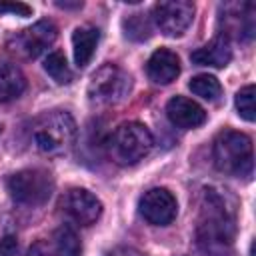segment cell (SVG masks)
<instances>
[{
  "label": "cell",
  "instance_id": "1",
  "mask_svg": "<svg viewBox=\"0 0 256 256\" xmlns=\"http://www.w3.org/2000/svg\"><path fill=\"white\" fill-rule=\"evenodd\" d=\"M236 198L220 186H206L200 196L196 244L208 256H228L236 234Z\"/></svg>",
  "mask_w": 256,
  "mask_h": 256
},
{
  "label": "cell",
  "instance_id": "2",
  "mask_svg": "<svg viewBox=\"0 0 256 256\" xmlns=\"http://www.w3.org/2000/svg\"><path fill=\"white\" fill-rule=\"evenodd\" d=\"M78 138V126L74 118L64 110H50L36 118L32 124L34 148L50 158L68 154Z\"/></svg>",
  "mask_w": 256,
  "mask_h": 256
},
{
  "label": "cell",
  "instance_id": "3",
  "mask_svg": "<svg viewBox=\"0 0 256 256\" xmlns=\"http://www.w3.org/2000/svg\"><path fill=\"white\" fill-rule=\"evenodd\" d=\"M212 158L220 172L238 176V178H250L254 170V152H252V140L236 130H224L216 136L212 146Z\"/></svg>",
  "mask_w": 256,
  "mask_h": 256
},
{
  "label": "cell",
  "instance_id": "4",
  "mask_svg": "<svg viewBox=\"0 0 256 256\" xmlns=\"http://www.w3.org/2000/svg\"><path fill=\"white\" fill-rule=\"evenodd\" d=\"M154 146L152 132L140 122L120 124L108 140V154L120 166H130L140 162L150 154Z\"/></svg>",
  "mask_w": 256,
  "mask_h": 256
},
{
  "label": "cell",
  "instance_id": "5",
  "mask_svg": "<svg viewBox=\"0 0 256 256\" xmlns=\"http://www.w3.org/2000/svg\"><path fill=\"white\" fill-rule=\"evenodd\" d=\"M6 188L18 204L38 206L44 204L54 192V180L44 168H24L12 174L6 182Z\"/></svg>",
  "mask_w": 256,
  "mask_h": 256
},
{
  "label": "cell",
  "instance_id": "6",
  "mask_svg": "<svg viewBox=\"0 0 256 256\" xmlns=\"http://www.w3.org/2000/svg\"><path fill=\"white\" fill-rule=\"evenodd\" d=\"M130 86H132V80L128 72H124L116 64H104L92 74L88 82V98L94 104L112 106L122 102L128 96Z\"/></svg>",
  "mask_w": 256,
  "mask_h": 256
},
{
  "label": "cell",
  "instance_id": "7",
  "mask_svg": "<svg viewBox=\"0 0 256 256\" xmlns=\"http://www.w3.org/2000/svg\"><path fill=\"white\" fill-rule=\"evenodd\" d=\"M56 26L50 20H40L20 32H16L8 46L14 54L22 58H38L44 50H48L56 40Z\"/></svg>",
  "mask_w": 256,
  "mask_h": 256
},
{
  "label": "cell",
  "instance_id": "8",
  "mask_svg": "<svg viewBox=\"0 0 256 256\" xmlns=\"http://www.w3.org/2000/svg\"><path fill=\"white\" fill-rule=\"evenodd\" d=\"M194 18V4L188 0H172L160 2L152 10V20L160 28L164 36H180L190 26Z\"/></svg>",
  "mask_w": 256,
  "mask_h": 256
},
{
  "label": "cell",
  "instance_id": "9",
  "mask_svg": "<svg viewBox=\"0 0 256 256\" xmlns=\"http://www.w3.org/2000/svg\"><path fill=\"white\" fill-rule=\"evenodd\" d=\"M138 208L144 220L154 226H168L178 212L176 198L166 188H150L148 192H144L138 202Z\"/></svg>",
  "mask_w": 256,
  "mask_h": 256
},
{
  "label": "cell",
  "instance_id": "10",
  "mask_svg": "<svg viewBox=\"0 0 256 256\" xmlns=\"http://www.w3.org/2000/svg\"><path fill=\"white\" fill-rule=\"evenodd\" d=\"M62 206L66 214L80 226H90L94 224L100 214H102V202L98 200L96 194H92L86 188H72L66 192Z\"/></svg>",
  "mask_w": 256,
  "mask_h": 256
},
{
  "label": "cell",
  "instance_id": "11",
  "mask_svg": "<svg viewBox=\"0 0 256 256\" xmlns=\"http://www.w3.org/2000/svg\"><path fill=\"white\" fill-rule=\"evenodd\" d=\"M220 22L224 24V36H236L238 40H250L254 36V4L252 2H232L224 4Z\"/></svg>",
  "mask_w": 256,
  "mask_h": 256
},
{
  "label": "cell",
  "instance_id": "12",
  "mask_svg": "<svg viewBox=\"0 0 256 256\" xmlns=\"http://www.w3.org/2000/svg\"><path fill=\"white\" fill-rule=\"evenodd\" d=\"M166 116L174 126L184 128V130L198 128V126H202L206 122L204 108L198 102H194V100H190L186 96H174L172 100H168Z\"/></svg>",
  "mask_w": 256,
  "mask_h": 256
},
{
  "label": "cell",
  "instance_id": "13",
  "mask_svg": "<svg viewBox=\"0 0 256 256\" xmlns=\"http://www.w3.org/2000/svg\"><path fill=\"white\" fill-rule=\"evenodd\" d=\"M146 74L156 84H170L180 74V60L172 50L160 48L148 58Z\"/></svg>",
  "mask_w": 256,
  "mask_h": 256
},
{
  "label": "cell",
  "instance_id": "14",
  "mask_svg": "<svg viewBox=\"0 0 256 256\" xmlns=\"http://www.w3.org/2000/svg\"><path fill=\"white\" fill-rule=\"evenodd\" d=\"M192 62L198 66H212V68H224L232 60V46L230 38L224 34H218L214 40L204 44L202 48L192 52Z\"/></svg>",
  "mask_w": 256,
  "mask_h": 256
},
{
  "label": "cell",
  "instance_id": "15",
  "mask_svg": "<svg viewBox=\"0 0 256 256\" xmlns=\"http://www.w3.org/2000/svg\"><path fill=\"white\" fill-rule=\"evenodd\" d=\"M26 90V78L22 70L8 60H0V102L16 100Z\"/></svg>",
  "mask_w": 256,
  "mask_h": 256
},
{
  "label": "cell",
  "instance_id": "16",
  "mask_svg": "<svg viewBox=\"0 0 256 256\" xmlns=\"http://www.w3.org/2000/svg\"><path fill=\"white\" fill-rule=\"evenodd\" d=\"M100 32L92 26H80L72 34V50H74V62L78 68H84L90 58L94 56V50L98 46Z\"/></svg>",
  "mask_w": 256,
  "mask_h": 256
},
{
  "label": "cell",
  "instance_id": "17",
  "mask_svg": "<svg viewBox=\"0 0 256 256\" xmlns=\"http://www.w3.org/2000/svg\"><path fill=\"white\" fill-rule=\"evenodd\" d=\"M54 252L56 256H82V244L74 228L62 224L54 232Z\"/></svg>",
  "mask_w": 256,
  "mask_h": 256
},
{
  "label": "cell",
  "instance_id": "18",
  "mask_svg": "<svg viewBox=\"0 0 256 256\" xmlns=\"http://www.w3.org/2000/svg\"><path fill=\"white\" fill-rule=\"evenodd\" d=\"M122 28H124V36L136 42L148 40L152 36V22L150 16L146 14H130L128 18L122 20Z\"/></svg>",
  "mask_w": 256,
  "mask_h": 256
},
{
  "label": "cell",
  "instance_id": "19",
  "mask_svg": "<svg viewBox=\"0 0 256 256\" xmlns=\"http://www.w3.org/2000/svg\"><path fill=\"white\" fill-rule=\"evenodd\" d=\"M188 88L196 96H200V98H204L208 102H216L222 96V86H220L218 78H214L210 74H198V76H194L188 82Z\"/></svg>",
  "mask_w": 256,
  "mask_h": 256
},
{
  "label": "cell",
  "instance_id": "20",
  "mask_svg": "<svg viewBox=\"0 0 256 256\" xmlns=\"http://www.w3.org/2000/svg\"><path fill=\"white\" fill-rule=\"evenodd\" d=\"M44 70L56 84H70L72 82V70L64 58L62 52H50L44 60Z\"/></svg>",
  "mask_w": 256,
  "mask_h": 256
},
{
  "label": "cell",
  "instance_id": "21",
  "mask_svg": "<svg viewBox=\"0 0 256 256\" xmlns=\"http://www.w3.org/2000/svg\"><path fill=\"white\" fill-rule=\"evenodd\" d=\"M254 86L252 84H248V86H244V88H240L238 90V94H236V98H234V104H236V110H238V114L246 120V122H252L254 120Z\"/></svg>",
  "mask_w": 256,
  "mask_h": 256
},
{
  "label": "cell",
  "instance_id": "22",
  "mask_svg": "<svg viewBox=\"0 0 256 256\" xmlns=\"http://www.w3.org/2000/svg\"><path fill=\"white\" fill-rule=\"evenodd\" d=\"M2 14H14V16H30L32 8L22 2H0V16Z\"/></svg>",
  "mask_w": 256,
  "mask_h": 256
},
{
  "label": "cell",
  "instance_id": "23",
  "mask_svg": "<svg viewBox=\"0 0 256 256\" xmlns=\"http://www.w3.org/2000/svg\"><path fill=\"white\" fill-rule=\"evenodd\" d=\"M18 254H20L18 240L14 236H4L0 240V256H18Z\"/></svg>",
  "mask_w": 256,
  "mask_h": 256
},
{
  "label": "cell",
  "instance_id": "24",
  "mask_svg": "<svg viewBox=\"0 0 256 256\" xmlns=\"http://www.w3.org/2000/svg\"><path fill=\"white\" fill-rule=\"evenodd\" d=\"M28 256H56V252L46 244V242H36L28 250Z\"/></svg>",
  "mask_w": 256,
  "mask_h": 256
},
{
  "label": "cell",
  "instance_id": "25",
  "mask_svg": "<svg viewBox=\"0 0 256 256\" xmlns=\"http://www.w3.org/2000/svg\"><path fill=\"white\" fill-rule=\"evenodd\" d=\"M108 256H138V254H136V250H132V248L118 246V248H114L112 252H108Z\"/></svg>",
  "mask_w": 256,
  "mask_h": 256
},
{
  "label": "cell",
  "instance_id": "26",
  "mask_svg": "<svg viewBox=\"0 0 256 256\" xmlns=\"http://www.w3.org/2000/svg\"><path fill=\"white\" fill-rule=\"evenodd\" d=\"M58 8H82V2H56Z\"/></svg>",
  "mask_w": 256,
  "mask_h": 256
},
{
  "label": "cell",
  "instance_id": "27",
  "mask_svg": "<svg viewBox=\"0 0 256 256\" xmlns=\"http://www.w3.org/2000/svg\"><path fill=\"white\" fill-rule=\"evenodd\" d=\"M0 130H2V126H0Z\"/></svg>",
  "mask_w": 256,
  "mask_h": 256
}]
</instances>
